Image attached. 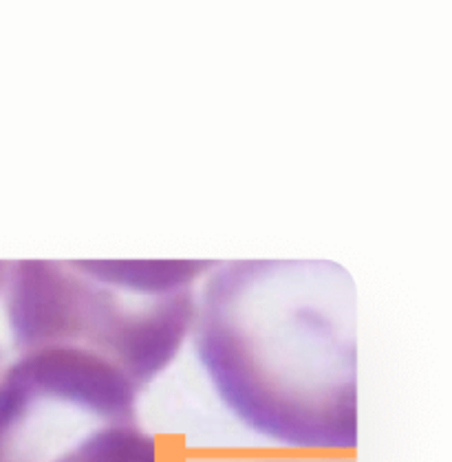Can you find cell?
Wrapping results in <instances>:
<instances>
[{"mask_svg":"<svg viewBox=\"0 0 452 462\" xmlns=\"http://www.w3.org/2000/svg\"><path fill=\"white\" fill-rule=\"evenodd\" d=\"M355 282L331 260H230L203 278L194 350L245 427L311 451L358 445Z\"/></svg>","mask_w":452,"mask_h":462,"instance_id":"cell-1","label":"cell"},{"mask_svg":"<svg viewBox=\"0 0 452 462\" xmlns=\"http://www.w3.org/2000/svg\"><path fill=\"white\" fill-rule=\"evenodd\" d=\"M214 260H16L3 302L14 348L73 350L142 392L193 333L197 284Z\"/></svg>","mask_w":452,"mask_h":462,"instance_id":"cell-2","label":"cell"},{"mask_svg":"<svg viewBox=\"0 0 452 462\" xmlns=\"http://www.w3.org/2000/svg\"><path fill=\"white\" fill-rule=\"evenodd\" d=\"M240 462H329V460L305 458V456H268V458H250Z\"/></svg>","mask_w":452,"mask_h":462,"instance_id":"cell-3","label":"cell"},{"mask_svg":"<svg viewBox=\"0 0 452 462\" xmlns=\"http://www.w3.org/2000/svg\"><path fill=\"white\" fill-rule=\"evenodd\" d=\"M5 264H7V263H0V291H3V280H5Z\"/></svg>","mask_w":452,"mask_h":462,"instance_id":"cell-4","label":"cell"},{"mask_svg":"<svg viewBox=\"0 0 452 462\" xmlns=\"http://www.w3.org/2000/svg\"><path fill=\"white\" fill-rule=\"evenodd\" d=\"M164 462H173V460H170V458H165V460H164Z\"/></svg>","mask_w":452,"mask_h":462,"instance_id":"cell-5","label":"cell"}]
</instances>
